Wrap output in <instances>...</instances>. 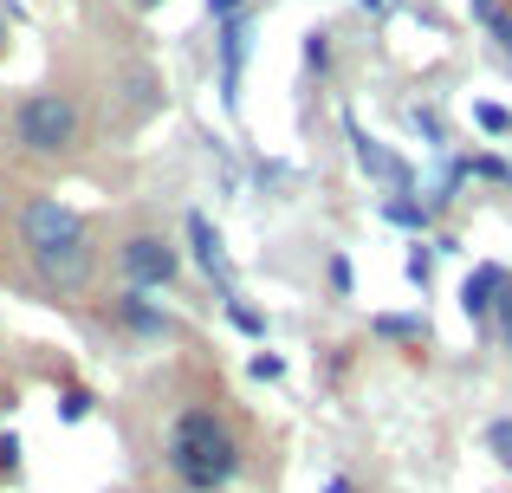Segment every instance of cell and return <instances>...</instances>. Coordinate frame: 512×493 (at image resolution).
Returning <instances> with one entry per match:
<instances>
[{
	"mask_svg": "<svg viewBox=\"0 0 512 493\" xmlns=\"http://www.w3.org/2000/svg\"><path fill=\"white\" fill-rule=\"evenodd\" d=\"M20 247L33 253L39 279H46L52 292H85L91 266H98L78 208H65L59 195H26L20 202Z\"/></svg>",
	"mask_w": 512,
	"mask_h": 493,
	"instance_id": "6da1fadb",
	"label": "cell"
},
{
	"mask_svg": "<svg viewBox=\"0 0 512 493\" xmlns=\"http://www.w3.org/2000/svg\"><path fill=\"white\" fill-rule=\"evenodd\" d=\"M163 461H169V474L188 493H221L240 474V442H234V429H227L214 409H182V416L169 422Z\"/></svg>",
	"mask_w": 512,
	"mask_h": 493,
	"instance_id": "7a4b0ae2",
	"label": "cell"
},
{
	"mask_svg": "<svg viewBox=\"0 0 512 493\" xmlns=\"http://www.w3.org/2000/svg\"><path fill=\"white\" fill-rule=\"evenodd\" d=\"M78 130H85V117L65 91H26L13 104V143L26 156H65L78 143Z\"/></svg>",
	"mask_w": 512,
	"mask_h": 493,
	"instance_id": "3957f363",
	"label": "cell"
},
{
	"mask_svg": "<svg viewBox=\"0 0 512 493\" xmlns=\"http://www.w3.org/2000/svg\"><path fill=\"white\" fill-rule=\"evenodd\" d=\"M175 273H182V253H175L169 234H124L117 241V279L124 286H137V292H163L175 286Z\"/></svg>",
	"mask_w": 512,
	"mask_h": 493,
	"instance_id": "277c9868",
	"label": "cell"
},
{
	"mask_svg": "<svg viewBox=\"0 0 512 493\" xmlns=\"http://www.w3.org/2000/svg\"><path fill=\"white\" fill-rule=\"evenodd\" d=\"M111 325L124 331V338H137V344H163V338H175L169 305L156 299V292H137V286H117V299H111Z\"/></svg>",
	"mask_w": 512,
	"mask_h": 493,
	"instance_id": "5b68a950",
	"label": "cell"
},
{
	"mask_svg": "<svg viewBox=\"0 0 512 493\" xmlns=\"http://www.w3.org/2000/svg\"><path fill=\"white\" fill-rule=\"evenodd\" d=\"M506 292H512V273H506V266H474V273H467V286H461V312L474 318V325H487V318L500 312Z\"/></svg>",
	"mask_w": 512,
	"mask_h": 493,
	"instance_id": "8992f818",
	"label": "cell"
},
{
	"mask_svg": "<svg viewBox=\"0 0 512 493\" xmlns=\"http://www.w3.org/2000/svg\"><path fill=\"white\" fill-rule=\"evenodd\" d=\"M344 130H350V143H357V163L370 169L376 182H389V189H396V195H409V189H415V169L402 163V156H389L383 143H376V137H363L357 124H344Z\"/></svg>",
	"mask_w": 512,
	"mask_h": 493,
	"instance_id": "52a82bcc",
	"label": "cell"
},
{
	"mask_svg": "<svg viewBox=\"0 0 512 493\" xmlns=\"http://www.w3.org/2000/svg\"><path fill=\"white\" fill-rule=\"evenodd\" d=\"M188 247H195V266L208 279H221V299L234 292V273H227V247H221V234H214V221L208 215H188Z\"/></svg>",
	"mask_w": 512,
	"mask_h": 493,
	"instance_id": "ba28073f",
	"label": "cell"
},
{
	"mask_svg": "<svg viewBox=\"0 0 512 493\" xmlns=\"http://www.w3.org/2000/svg\"><path fill=\"white\" fill-rule=\"evenodd\" d=\"M383 221H389V228H428V202H409V195H389V202H383Z\"/></svg>",
	"mask_w": 512,
	"mask_h": 493,
	"instance_id": "9c48e42d",
	"label": "cell"
},
{
	"mask_svg": "<svg viewBox=\"0 0 512 493\" xmlns=\"http://www.w3.org/2000/svg\"><path fill=\"white\" fill-rule=\"evenodd\" d=\"M376 338H396V344H422L428 338V318H409V312H389V318H376Z\"/></svg>",
	"mask_w": 512,
	"mask_h": 493,
	"instance_id": "30bf717a",
	"label": "cell"
},
{
	"mask_svg": "<svg viewBox=\"0 0 512 493\" xmlns=\"http://www.w3.org/2000/svg\"><path fill=\"white\" fill-rule=\"evenodd\" d=\"M474 124L487 130V137H512V111L506 104H474Z\"/></svg>",
	"mask_w": 512,
	"mask_h": 493,
	"instance_id": "8fae6325",
	"label": "cell"
},
{
	"mask_svg": "<svg viewBox=\"0 0 512 493\" xmlns=\"http://www.w3.org/2000/svg\"><path fill=\"white\" fill-rule=\"evenodd\" d=\"M227 318H234V325L247 331V338H266V318L253 312V305H240V292H227Z\"/></svg>",
	"mask_w": 512,
	"mask_h": 493,
	"instance_id": "7c38bea8",
	"label": "cell"
},
{
	"mask_svg": "<svg viewBox=\"0 0 512 493\" xmlns=\"http://www.w3.org/2000/svg\"><path fill=\"white\" fill-rule=\"evenodd\" d=\"M91 416V390H65L59 396V422H85Z\"/></svg>",
	"mask_w": 512,
	"mask_h": 493,
	"instance_id": "4fadbf2b",
	"label": "cell"
},
{
	"mask_svg": "<svg viewBox=\"0 0 512 493\" xmlns=\"http://www.w3.org/2000/svg\"><path fill=\"white\" fill-rule=\"evenodd\" d=\"M487 448L500 455V468L512 474V422H493V429H487Z\"/></svg>",
	"mask_w": 512,
	"mask_h": 493,
	"instance_id": "5bb4252c",
	"label": "cell"
},
{
	"mask_svg": "<svg viewBox=\"0 0 512 493\" xmlns=\"http://www.w3.org/2000/svg\"><path fill=\"white\" fill-rule=\"evenodd\" d=\"M253 377H260V383H279V377H286V364H279L273 351H260V357H253Z\"/></svg>",
	"mask_w": 512,
	"mask_h": 493,
	"instance_id": "9a60e30c",
	"label": "cell"
},
{
	"mask_svg": "<svg viewBox=\"0 0 512 493\" xmlns=\"http://www.w3.org/2000/svg\"><path fill=\"white\" fill-rule=\"evenodd\" d=\"M493 325H500V351L512 357V292L500 299V312H493Z\"/></svg>",
	"mask_w": 512,
	"mask_h": 493,
	"instance_id": "2e32d148",
	"label": "cell"
},
{
	"mask_svg": "<svg viewBox=\"0 0 512 493\" xmlns=\"http://www.w3.org/2000/svg\"><path fill=\"white\" fill-rule=\"evenodd\" d=\"M13 468H20V435H0V474H13Z\"/></svg>",
	"mask_w": 512,
	"mask_h": 493,
	"instance_id": "e0dca14e",
	"label": "cell"
},
{
	"mask_svg": "<svg viewBox=\"0 0 512 493\" xmlns=\"http://www.w3.org/2000/svg\"><path fill=\"white\" fill-rule=\"evenodd\" d=\"M305 65H318V72L331 65V46H325V33H312V39H305Z\"/></svg>",
	"mask_w": 512,
	"mask_h": 493,
	"instance_id": "ac0fdd59",
	"label": "cell"
},
{
	"mask_svg": "<svg viewBox=\"0 0 512 493\" xmlns=\"http://www.w3.org/2000/svg\"><path fill=\"white\" fill-rule=\"evenodd\" d=\"M331 286H338V292L357 286V273H350V260H344V253H331Z\"/></svg>",
	"mask_w": 512,
	"mask_h": 493,
	"instance_id": "d6986e66",
	"label": "cell"
},
{
	"mask_svg": "<svg viewBox=\"0 0 512 493\" xmlns=\"http://www.w3.org/2000/svg\"><path fill=\"white\" fill-rule=\"evenodd\" d=\"M208 13H214V26H227V20H240V0H208Z\"/></svg>",
	"mask_w": 512,
	"mask_h": 493,
	"instance_id": "ffe728a7",
	"label": "cell"
},
{
	"mask_svg": "<svg viewBox=\"0 0 512 493\" xmlns=\"http://www.w3.org/2000/svg\"><path fill=\"white\" fill-rule=\"evenodd\" d=\"M493 39H506V59H512V13H493Z\"/></svg>",
	"mask_w": 512,
	"mask_h": 493,
	"instance_id": "44dd1931",
	"label": "cell"
},
{
	"mask_svg": "<svg viewBox=\"0 0 512 493\" xmlns=\"http://www.w3.org/2000/svg\"><path fill=\"white\" fill-rule=\"evenodd\" d=\"M474 13H480V20L493 26V13H500V0H474Z\"/></svg>",
	"mask_w": 512,
	"mask_h": 493,
	"instance_id": "7402d4cb",
	"label": "cell"
},
{
	"mask_svg": "<svg viewBox=\"0 0 512 493\" xmlns=\"http://www.w3.org/2000/svg\"><path fill=\"white\" fill-rule=\"evenodd\" d=\"M0 52H7V20H0Z\"/></svg>",
	"mask_w": 512,
	"mask_h": 493,
	"instance_id": "603a6c76",
	"label": "cell"
},
{
	"mask_svg": "<svg viewBox=\"0 0 512 493\" xmlns=\"http://www.w3.org/2000/svg\"><path fill=\"white\" fill-rule=\"evenodd\" d=\"M137 7H163V0H137Z\"/></svg>",
	"mask_w": 512,
	"mask_h": 493,
	"instance_id": "cb8c5ba5",
	"label": "cell"
}]
</instances>
